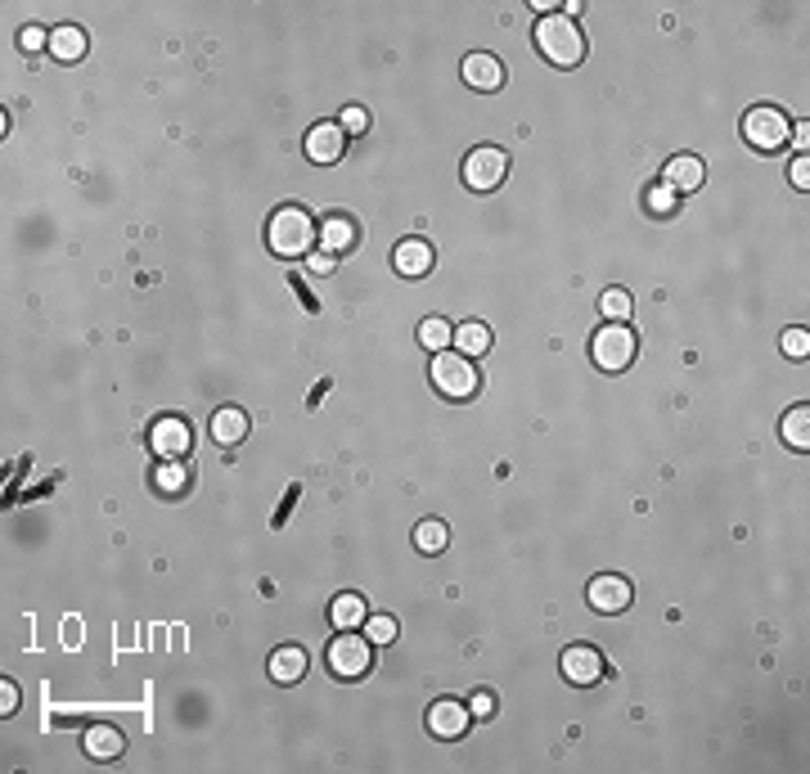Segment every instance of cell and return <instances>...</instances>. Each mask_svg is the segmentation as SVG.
Instances as JSON below:
<instances>
[{
	"mask_svg": "<svg viewBox=\"0 0 810 774\" xmlns=\"http://www.w3.org/2000/svg\"><path fill=\"white\" fill-rule=\"evenodd\" d=\"M315 234H320L315 216L306 212V207H297V203L275 207V212H270V221H266V243H270V252H275V257H288V261L311 257Z\"/></svg>",
	"mask_w": 810,
	"mask_h": 774,
	"instance_id": "cell-1",
	"label": "cell"
},
{
	"mask_svg": "<svg viewBox=\"0 0 810 774\" xmlns=\"http://www.w3.org/2000/svg\"><path fill=\"white\" fill-rule=\"evenodd\" d=\"M536 50L545 54L554 68H576L585 59V32L576 27V18L549 14L536 23Z\"/></svg>",
	"mask_w": 810,
	"mask_h": 774,
	"instance_id": "cell-2",
	"label": "cell"
},
{
	"mask_svg": "<svg viewBox=\"0 0 810 774\" xmlns=\"http://www.w3.org/2000/svg\"><path fill=\"white\" fill-rule=\"evenodd\" d=\"M432 387H437L446 401H468V396H477V387H482V374H477V365L464 356V351H432Z\"/></svg>",
	"mask_w": 810,
	"mask_h": 774,
	"instance_id": "cell-3",
	"label": "cell"
},
{
	"mask_svg": "<svg viewBox=\"0 0 810 774\" xmlns=\"http://www.w3.org/2000/svg\"><path fill=\"white\" fill-rule=\"evenodd\" d=\"M635 351H639V338H635V329H630V324H612L608 320L590 338V356H594V365H599L603 374H621V369H630Z\"/></svg>",
	"mask_w": 810,
	"mask_h": 774,
	"instance_id": "cell-4",
	"label": "cell"
},
{
	"mask_svg": "<svg viewBox=\"0 0 810 774\" xmlns=\"http://www.w3.org/2000/svg\"><path fill=\"white\" fill-rule=\"evenodd\" d=\"M329 675H338V680H360V675H369V666H374V644H369V635H356V630H338V639H329Z\"/></svg>",
	"mask_w": 810,
	"mask_h": 774,
	"instance_id": "cell-5",
	"label": "cell"
},
{
	"mask_svg": "<svg viewBox=\"0 0 810 774\" xmlns=\"http://www.w3.org/2000/svg\"><path fill=\"white\" fill-rule=\"evenodd\" d=\"M743 140L752 144L756 153H774V149H783V144L792 140L788 117H783L774 104H756V108H747V113H743Z\"/></svg>",
	"mask_w": 810,
	"mask_h": 774,
	"instance_id": "cell-6",
	"label": "cell"
},
{
	"mask_svg": "<svg viewBox=\"0 0 810 774\" xmlns=\"http://www.w3.org/2000/svg\"><path fill=\"white\" fill-rule=\"evenodd\" d=\"M504 176H509V153L495 149V144H477V149L464 158V185L473 189V194L500 189Z\"/></svg>",
	"mask_w": 810,
	"mask_h": 774,
	"instance_id": "cell-7",
	"label": "cell"
},
{
	"mask_svg": "<svg viewBox=\"0 0 810 774\" xmlns=\"http://www.w3.org/2000/svg\"><path fill=\"white\" fill-rule=\"evenodd\" d=\"M630 599H635V590H630V581L626 576H617V572H599L590 585H585V603H590L594 612H603V617L626 612Z\"/></svg>",
	"mask_w": 810,
	"mask_h": 774,
	"instance_id": "cell-8",
	"label": "cell"
},
{
	"mask_svg": "<svg viewBox=\"0 0 810 774\" xmlns=\"http://www.w3.org/2000/svg\"><path fill=\"white\" fill-rule=\"evenodd\" d=\"M563 675L567 684H576V689H590V684H599L603 675H608V666H603V653L594 644H572L563 648Z\"/></svg>",
	"mask_w": 810,
	"mask_h": 774,
	"instance_id": "cell-9",
	"label": "cell"
},
{
	"mask_svg": "<svg viewBox=\"0 0 810 774\" xmlns=\"http://www.w3.org/2000/svg\"><path fill=\"white\" fill-rule=\"evenodd\" d=\"M149 446L158 459H185L189 450H194V432H189L185 419H176V414H167V419H158L149 428Z\"/></svg>",
	"mask_w": 810,
	"mask_h": 774,
	"instance_id": "cell-10",
	"label": "cell"
},
{
	"mask_svg": "<svg viewBox=\"0 0 810 774\" xmlns=\"http://www.w3.org/2000/svg\"><path fill=\"white\" fill-rule=\"evenodd\" d=\"M342 153H347V131H342L338 122H315L311 131H306V158H311L315 167H333Z\"/></svg>",
	"mask_w": 810,
	"mask_h": 774,
	"instance_id": "cell-11",
	"label": "cell"
},
{
	"mask_svg": "<svg viewBox=\"0 0 810 774\" xmlns=\"http://www.w3.org/2000/svg\"><path fill=\"white\" fill-rule=\"evenodd\" d=\"M315 243H320L329 257H342V252H351L360 243V225H356V216H347V212H329L320 221V234H315Z\"/></svg>",
	"mask_w": 810,
	"mask_h": 774,
	"instance_id": "cell-12",
	"label": "cell"
},
{
	"mask_svg": "<svg viewBox=\"0 0 810 774\" xmlns=\"http://www.w3.org/2000/svg\"><path fill=\"white\" fill-rule=\"evenodd\" d=\"M432 261H437V252H432L428 239H401L392 252L396 275H405V279H423L432 270Z\"/></svg>",
	"mask_w": 810,
	"mask_h": 774,
	"instance_id": "cell-13",
	"label": "cell"
},
{
	"mask_svg": "<svg viewBox=\"0 0 810 774\" xmlns=\"http://www.w3.org/2000/svg\"><path fill=\"white\" fill-rule=\"evenodd\" d=\"M468 720H473V711H468L464 702H455V698H441V702H432L428 707V729L437 738H464Z\"/></svg>",
	"mask_w": 810,
	"mask_h": 774,
	"instance_id": "cell-14",
	"label": "cell"
},
{
	"mask_svg": "<svg viewBox=\"0 0 810 774\" xmlns=\"http://www.w3.org/2000/svg\"><path fill=\"white\" fill-rule=\"evenodd\" d=\"M702 180H707V167H702V158H693V153H675L662 171V185H671L675 194H693Z\"/></svg>",
	"mask_w": 810,
	"mask_h": 774,
	"instance_id": "cell-15",
	"label": "cell"
},
{
	"mask_svg": "<svg viewBox=\"0 0 810 774\" xmlns=\"http://www.w3.org/2000/svg\"><path fill=\"white\" fill-rule=\"evenodd\" d=\"M81 747H86V756H95V761H117V756L126 752V738L117 725H90L86 734H81Z\"/></svg>",
	"mask_w": 810,
	"mask_h": 774,
	"instance_id": "cell-16",
	"label": "cell"
},
{
	"mask_svg": "<svg viewBox=\"0 0 810 774\" xmlns=\"http://www.w3.org/2000/svg\"><path fill=\"white\" fill-rule=\"evenodd\" d=\"M464 81L473 90H500L504 86V63L495 59V54H468L464 59Z\"/></svg>",
	"mask_w": 810,
	"mask_h": 774,
	"instance_id": "cell-17",
	"label": "cell"
},
{
	"mask_svg": "<svg viewBox=\"0 0 810 774\" xmlns=\"http://www.w3.org/2000/svg\"><path fill=\"white\" fill-rule=\"evenodd\" d=\"M248 432H252V423H248V414H243L239 405H221V410L212 414V441L216 446H239Z\"/></svg>",
	"mask_w": 810,
	"mask_h": 774,
	"instance_id": "cell-18",
	"label": "cell"
},
{
	"mask_svg": "<svg viewBox=\"0 0 810 774\" xmlns=\"http://www.w3.org/2000/svg\"><path fill=\"white\" fill-rule=\"evenodd\" d=\"M306 675V648L297 644H284L270 653V680L275 684H297Z\"/></svg>",
	"mask_w": 810,
	"mask_h": 774,
	"instance_id": "cell-19",
	"label": "cell"
},
{
	"mask_svg": "<svg viewBox=\"0 0 810 774\" xmlns=\"http://www.w3.org/2000/svg\"><path fill=\"white\" fill-rule=\"evenodd\" d=\"M50 54H54L59 63H77L81 54H86V32H81L77 23L50 27Z\"/></svg>",
	"mask_w": 810,
	"mask_h": 774,
	"instance_id": "cell-20",
	"label": "cell"
},
{
	"mask_svg": "<svg viewBox=\"0 0 810 774\" xmlns=\"http://www.w3.org/2000/svg\"><path fill=\"white\" fill-rule=\"evenodd\" d=\"M189 477H194V473H189L185 459H162V464L153 468V486H158L167 500H176V495L189 491Z\"/></svg>",
	"mask_w": 810,
	"mask_h": 774,
	"instance_id": "cell-21",
	"label": "cell"
},
{
	"mask_svg": "<svg viewBox=\"0 0 810 774\" xmlns=\"http://www.w3.org/2000/svg\"><path fill=\"white\" fill-rule=\"evenodd\" d=\"M365 617H369V608H365V599H360V594H338V599L329 603V621H333L338 630L365 626Z\"/></svg>",
	"mask_w": 810,
	"mask_h": 774,
	"instance_id": "cell-22",
	"label": "cell"
},
{
	"mask_svg": "<svg viewBox=\"0 0 810 774\" xmlns=\"http://www.w3.org/2000/svg\"><path fill=\"white\" fill-rule=\"evenodd\" d=\"M779 432H783V441H788L792 450H806V446H810V405H806V401L792 405V410L783 414Z\"/></svg>",
	"mask_w": 810,
	"mask_h": 774,
	"instance_id": "cell-23",
	"label": "cell"
},
{
	"mask_svg": "<svg viewBox=\"0 0 810 774\" xmlns=\"http://www.w3.org/2000/svg\"><path fill=\"white\" fill-rule=\"evenodd\" d=\"M455 347L468 351V356H482V351H491V329L477 320H464L455 324Z\"/></svg>",
	"mask_w": 810,
	"mask_h": 774,
	"instance_id": "cell-24",
	"label": "cell"
},
{
	"mask_svg": "<svg viewBox=\"0 0 810 774\" xmlns=\"http://www.w3.org/2000/svg\"><path fill=\"white\" fill-rule=\"evenodd\" d=\"M419 342H423L428 351H446L450 342H455V324L441 320V315H428V320L419 324Z\"/></svg>",
	"mask_w": 810,
	"mask_h": 774,
	"instance_id": "cell-25",
	"label": "cell"
},
{
	"mask_svg": "<svg viewBox=\"0 0 810 774\" xmlns=\"http://www.w3.org/2000/svg\"><path fill=\"white\" fill-rule=\"evenodd\" d=\"M446 540H450V531H446V522H437V518H428V522L414 527V549H419V554H441Z\"/></svg>",
	"mask_w": 810,
	"mask_h": 774,
	"instance_id": "cell-26",
	"label": "cell"
},
{
	"mask_svg": "<svg viewBox=\"0 0 810 774\" xmlns=\"http://www.w3.org/2000/svg\"><path fill=\"white\" fill-rule=\"evenodd\" d=\"M599 311L608 315L612 324H626L630 320V293L626 288H608V293L599 297Z\"/></svg>",
	"mask_w": 810,
	"mask_h": 774,
	"instance_id": "cell-27",
	"label": "cell"
},
{
	"mask_svg": "<svg viewBox=\"0 0 810 774\" xmlns=\"http://www.w3.org/2000/svg\"><path fill=\"white\" fill-rule=\"evenodd\" d=\"M644 203H648V212H653V216H671L675 212V189L671 185H653Z\"/></svg>",
	"mask_w": 810,
	"mask_h": 774,
	"instance_id": "cell-28",
	"label": "cell"
},
{
	"mask_svg": "<svg viewBox=\"0 0 810 774\" xmlns=\"http://www.w3.org/2000/svg\"><path fill=\"white\" fill-rule=\"evenodd\" d=\"M365 626H369V644H392L396 639V617H365Z\"/></svg>",
	"mask_w": 810,
	"mask_h": 774,
	"instance_id": "cell-29",
	"label": "cell"
},
{
	"mask_svg": "<svg viewBox=\"0 0 810 774\" xmlns=\"http://www.w3.org/2000/svg\"><path fill=\"white\" fill-rule=\"evenodd\" d=\"M18 50H23V54L50 50V32H45V27H23V32H18Z\"/></svg>",
	"mask_w": 810,
	"mask_h": 774,
	"instance_id": "cell-30",
	"label": "cell"
},
{
	"mask_svg": "<svg viewBox=\"0 0 810 774\" xmlns=\"http://www.w3.org/2000/svg\"><path fill=\"white\" fill-rule=\"evenodd\" d=\"M783 356L806 360L810 356V333L806 329H788V333H783Z\"/></svg>",
	"mask_w": 810,
	"mask_h": 774,
	"instance_id": "cell-31",
	"label": "cell"
},
{
	"mask_svg": "<svg viewBox=\"0 0 810 774\" xmlns=\"http://www.w3.org/2000/svg\"><path fill=\"white\" fill-rule=\"evenodd\" d=\"M338 126H342L347 135H365V131H369V113L351 104V108H342V122H338Z\"/></svg>",
	"mask_w": 810,
	"mask_h": 774,
	"instance_id": "cell-32",
	"label": "cell"
},
{
	"mask_svg": "<svg viewBox=\"0 0 810 774\" xmlns=\"http://www.w3.org/2000/svg\"><path fill=\"white\" fill-rule=\"evenodd\" d=\"M468 711H473L477 720H491L495 716V693L491 689H477L473 698H468Z\"/></svg>",
	"mask_w": 810,
	"mask_h": 774,
	"instance_id": "cell-33",
	"label": "cell"
},
{
	"mask_svg": "<svg viewBox=\"0 0 810 774\" xmlns=\"http://www.w3.org/2000/svg\"><path fill=\"white\" fill-rule=\"evenodd\" d=\"M0 711H5V716H14V711H18V684L14 680L0 684Z\"/></svg>",
	"mask_w": 810,
	"mask_h": 774,
	"instance_id": "cell-34",
	"label": "cell"
},
{
	"mask_svg": "<svg viewBox=\"0 0 810 774\" xmlns=\"http://www.w3.org/2000/svg\"><path fill=\"white\" fill-rule=\"evenodd\" d=\"M792 185H797V189H810V162H806V153H801V158L797 162H792Z\"/></svg>",
	"mask_w": 810,
	"mask_h": 774,
	"instance_id": "cell-35",
	"label": "cell"
},
{
	"mask_svg": "<svg viewBox=\"0 0 810 774\" xmlns=\"http://www.w3.org/2000/svg\"><path fill=\"white\" fill-rule=\"evenodd\" d=\"M333 266H338V257H329V252H315V257H311L315 275H333Z\"/></svg>",
	"mask_w": 810,
	"mask_h": 774,
	"instance_id": "cell-36",
	"label": "cell"
},
{
	"mask_svg": "<svg viewBox=\"0 0 810 774\" xmlns=\"http://www.w3.org/2000/svg\"><path fill=\"white\" fill-rule=\"evenodd\" d=\"M792 140H797V149H801V153H806V140H810V126H806V122H801V126H797V135H792Z\"/></svg>",
	"mask_w": 810,
	"mask_h": 774,
	"instance_id": "cell-37",
	"label": "cell"
}]
</instances>
